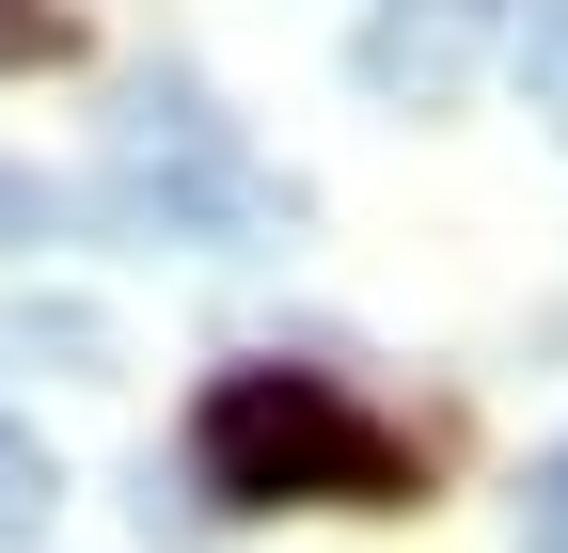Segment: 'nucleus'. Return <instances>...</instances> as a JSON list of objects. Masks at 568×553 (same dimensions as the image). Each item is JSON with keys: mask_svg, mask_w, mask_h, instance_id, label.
<instances>
[{"mask_svg": "<svg viewBox=\"0 0 568 553\" xmlns=\"http://www.w3.org/2000/svg\"><path fill=\"white\" fill-rule=\"evenodd\" d=\"M174 474L222 522H268V506H426V459L410 428H379L332 364H222L174 428Z\"/></svg>", "mask_w": 568, "mask_h": 553, "instance_id": "1", "label": "nucleus"}, {"mask_svg": "<svg viewBox=\"0 0 568 553\" xmlns=\"http://www.w3.org/2000/svg\"><path fill=\"white\" fill-rule=\"evenodd\" d=\"M111 222L126 238H190V253H253L284 222V190H268V159L237 127L205 111V80H142L126 127H111Z\"/></svg>", "mask_w": 568, "mask_h": 553, "instance_id": "2", "label": "nucleus"}, {"mask_svg": "<svg viewBox=\"0 0 568 553\" xmlns=\"http://www.w3.org/2000/svg\"><path fill=\"white\" fill-rule=\"evenodd\" d=\"M489 32H506V0H379L347 63H364V95H410V111H443V95L474 80V48H489Z\"/></svg>", "mask_w": 568, "mask_h": 553, "instance_id": "3", "label": "nucleus"}, {"mask_svg": "<svg viewBox=\"0 0 568 553\" xmlns=\"http://www.w3.org/2000/svg\"><path fill=\"white\" fill-rule=\"evenodd\" d=\"M521 111L568 143V0H521Z\"/></svg>", "mask_w": 568, "mask_h": 553, "instance_id": "4", "label": "nucleus"}, {"mask_svg": "<svg viewBox=\"0 0 568 553\" xmlns=\"http://www.w3.org/2000/svg\"><path fill=\"white\" fill-rule=\"evenodd\" d=\"M48 506H63V474H48V443L17 428V411H0V537H32Z\"/></svg>", "mask_w": 568, "mask_h": 553, "instance_id": "5", "label": "nucleus"}, {"mask_svg": "<svg viewBox=\"0 0 568 553\" xmlns=\"http://www.w3.org/2000/svg\"><path fill=\"white\" fill-rule=\"evenodd\" d=\"M63 48H80L63 0H0V80H17V63H63Z\"/></svg>", "mask_w": 568, "mask_h": 553, "instance_id": "6", "label": "nucleus"}, {"mask_svg": "<svg viewBox=\"0 0 568 553\" xmlns=\"http://www.w3.org/2000/svg\"><path fill=\"white\" fill-rule=\"evenodd\" d=\"M521 537H537V553H568V443L537 459V491H521Z\"/></svg>", "mask_w": 568, "mask_h": 553, "instance_id": "7", "label": "nucleus"}]
</instances>
